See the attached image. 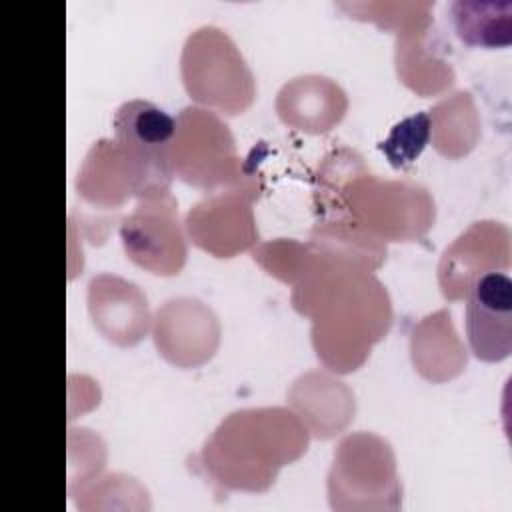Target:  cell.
I'll use <instances>...</instances> for the list:
<instances>
[{"instance_id":"2","label":"cell","mask_w":512,"mask_h":512,"mask_svg":"<svg viewBox=\"0 0 512 512\" xmlns=\"http://www.w3.org/2000/svg\"><path fill=\"white\" fill-rule=\"evenodd\" d=\"M222 70H248L230 36L214 26H204L190 34L182 54V74L188 92L202 102L216 104L230 110V114H236V110L246 108L250 100H246L220 76Z\"/></svg>"},{"instance_id":"1","label":"cell","mask_w":512,"mask_h":512,"mask_svg":"<svg viewBox=\"0 0 512 512\" xmlns=\"http://www.w3.org/2000/svg\"><path fill=\"white\" fill-rule=\"evenodd\" d=\"M114 142L128 162L136 194H164L172 180V146L178 120L150 100H128L112 118Z\"/></svg>"},{"instance_id":"4","label":"cell","mask_w":512,"mask_h":512,"mask_svg":"<svg viewBox=\"0 0 512 512\" xmlns=\"http://www.w3.org/2000/svg\"><path fill=\"white\" fill-rule=\"evenodd\" d=\"M122 242L126 254L156 274H174L184 262L186 250L172 208L140 206L124 220Z\"/></svg>"},{"instance_id":"5","label":"cell","mask_w":512,"mask_h":512,"mask_svg":"<svg viewBox=\"0 0 512 512\" xmlns=\"http://www.w3.org/2000/svg\"><path fill=\"white\" fill-rule=\"evenodd\" d=\"M450 14L458 38L468 46L504 48L512 42L510 0H456Z\"/></svg>"},{"instance_id":"3","label":"cell","mask_w":512,"mask_h":512,"mask_svg":"<svg viewBox=\"0 0 512 512\" xmlns=\"http://www.w3.org/2000/svg\"><path fill=\"white\" fill-rule=\"evenodd\" d=\"M466 336L472 354L500 362L512 352V280L504 272L478 276L466 292Z\"/></svg>"},{"instance_id":"6","label":"cell","mask_w":512,"mask_h":512,"mask_svg":"<svg viewBox=\"0 0 512 512\" xmlns=\"http://www.w3.org/2000/svg\"><path fill=\"white\" fill-rule=\"evenodd\" d=\"M430 134L432 132L428 112H416L396 122L378 148L386 154L388 162L394 168H404L422 154L430 140Z\"/></svg>"}]
</instances>
